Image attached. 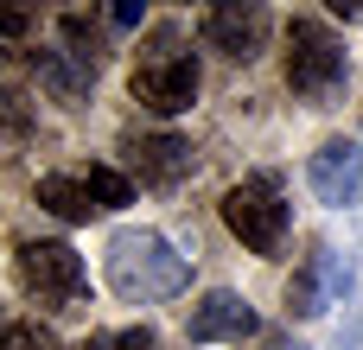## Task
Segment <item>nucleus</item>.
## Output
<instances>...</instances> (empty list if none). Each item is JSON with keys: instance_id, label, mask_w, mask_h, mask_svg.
I'll return each mask as SVG.
<instances>
[{"instance_id": "f257e3e1", "label": "nucleus", "mask_w": 363, "mask_h": 350, "mask_svg": "<svg viewBox=\"0 0 363 350\" xmlns=\"http://www.w3.org/2000/svg\"><path fill=\"white\" fill-rule=\"evenodd\" d=\"M185 281H191V268L160 230H121L108 242V287L121 300H140V306L147 300H179Z\"/></svg>"}, {"instance_id": "f03ea898", "label": "nucleus", "mask_w": 363, "mask_h": 350, "mask_svg": "<svg viewBox=\"0 0 363 350\" xmlns=\"http://www.w3.org/2000/svg\"><path fill=\"white\" fill-rule=\"evenodd\" d=\"M223 223H230V236H236L249 255L274 261V255L287 249V223H294V210H287L281 185H274L268 172H255V179H242V185L223 191Z\"/></svg>"}, {"instance_id": "7ed1b4c3", "label": "nucleus", "mask_w": 363, "mask_h": 350, "mask_svg": "<svg viewBox=\"0 0 363 350\" xmlns=\"http://www.w3.org/2000/svg\"><path fill=\"white\" fill-rule=\"evenodd\" d=\"M345 77H351L345 45H338L319 19H294V26H287V89L325 108V102L345 89Z\"/></svg>"}, {"instance_id": "20e7f679", "label": "nucleus", "mask_w": 363, "mask_h": 350, "mask_svg": "<svg viewBox=\"0 0 363 350\" xmlns=\"http://www.w3.org/2000/svg\"><path fill=\"white\" fill-rule=\"evenodd\" d=\"M128 89H134V102L153 108V115H185V108L198 102V57L179 51V32H160V45L134 64Z\"/></svg>"}, {"instance_id": "39448f33", "label": "nucleus", "mask_w": 363, "mask_h": 350, "mask_svg": "<svg viewBox=\"0 0 363 350\" xmlns=\"http://www.w3.org/2000/svg\"><path fill=\"white\" fill-rule=\"evenodd\" d=\"M13 281H19V293L26 300H38V306H51V312H64V306H77L83 300V255L70 249V242H19L13 249Z\"/></svg>"}, {"instance_id": "423d86ee", "label": "nucleus", "mask_w": 363, "mask_h": 350, "mask_svg": "<svg viewBox=\"0 0 363 350\" xmlns=\"http://www.w3.org/2000/svg\"><path fill=\"white\" fill-rule=\"evenodd\" d=\"M268 26L274 19H268L262 0H223V6L204 13V45L223 51V57H236V64H255L268 51Z\"/></svg>"}, {"instance_id": "0eeeda50", "label": "nucleus", "mask_w": 363, "mask_h": 350, "mask_svg": "<svg viewBox=\"0 0 363 350\" xmlns=\"http://www.w3.org/2000/svg\"><path fill=\"white\" fill-rule=\"evenodd\" d=\"M128 166H134V179H140V185L172 191V185H185V179H191L198 153H191V140H185V134H134V140H128Z\"/></svg>"}, {"instance_id": "6e6552de", "label": "nucleus", "mask_w": 363, "mask_h": 350, "mask_svg": "<svg viewBox=\"0 0 363 350\" xmlns=\"http://www.w3.org/2000/svg\"><path fill=\"white\" fill-rule=\"evenodd\" d=\"M306 179H313V191H319V204H332V210H345V204H357V185H363V147L357 140H325L319 153H313V166H306Z\"/></svg>"}, {"instance_id": "1a4fd4ad", "label": "nucleus", "mask_w": 363, "mask_h": 350, "mask_svg": "<svg viewBox=\"0 0 363 350\" xmlns=\"http://www.w3.org/2000/svg\"><path fill=\"white\" fill-rule=\"evenodd\" d=\"M249 332H255V312H249V300L230 293V287L204 293V300L191 306V319H185V338H191V344H242Z\"/></svg>"}, {"instance_id": "9d476101", "label": "nucleus", "mask_w": 363, "mask_h": 350, "mask_svg": "<svg viewBox=\"0 0 363 350\" xmlns=\"http://www.w3.org/2000/svg\"><path fill=\"white\" fill-rule=\"evenodd\" d=\"M338 287H345L338 255H332V249H313V255L294 268V281H287V312H294V319H319V312L338 300Z\"/></svg>"}, {"instance_id": "9b49d317", "label": "nucleus", "mask_w": 363, "mask_h": 350, "mask_svg": "<svg viewBox=\"0 0 363 350\" xmlns=\"http://www.w3.org/2000/svg\"><path fill=\"white\" fill-rule=\"evenodd\" d=\"M38 204H45L57 223H89V217H96V198H89V185H83V179H64V172L38 179Z\"/></svg>"}, {"instance_id": "f8f14e48", "label": "nucleus", "mask_w": 363, "mask_h": 350, "mask_svg": "<svg viewBox=\"0 0 363 350\" xmlns=\"http://www.w3.org/2000/svg\"><path fill=\"white\" fill-rule=\"evenodd\" d=\"M32 70H38V83H45L51 96H64V102H77V96L96 83L89 70H70V64H64V51H32Z\"/></svg>"}, {"instance_id": "ddd939ff", "label": "nucleus", "mask_w": 363, "mask_h": 350, "mask_svg": "<svg viewBox=\"0 0 363 350\" xmlns=\"http://www.w3.org/2000/svg\"><path fill=\"white\" fill-rule=\"evenodd\" d=\"M83 185H89L96 210H128V204H134V179H128V172H115V166H89V172H83Z\"/></svg>"}, {"instance_id": "4468645a", "label": "nucleus", "mask_w": 363, "mask_h": 350, "mask_svg": "<svg viewBox=\"0 0 363 350\" xmlns=\"http://www.w3.org/2000/svg\"><path fill=\"white\" fill-rule=\"evenodd\" d=\"M26 134H32V102L19 89H0V153L26 147Z\"/></svg>"}, {"instance_id": "2eb2a0df", "label": "nucleus", "mask_w": 363, "mask_h": 350, "mask_svg": "<svg viewBox=\"0 0 363 350\" xmlns=\"http://www.w3.org/2000/svg\"><path fill=\"white\" fill-rule=\"evenodd\" d=\"M0 350H64L38 319H13V325H0Z\"/></svg>"}, {"instance_id": "dca6fc26", "label": "nucleus", "mask_w": 363, "mask_h": 350, "mask_svg": "<svg viewBox=\"0 0 363 350\" xmlns=\"http://www.w3.org/2000/svg\"><path fill=\"white\" fill-rule=\"evenodd\" d=\"M83 350H160V338L147 325H128V332H96Z\"/></svg>"}, {"instance_id": "f3484780", "label": "nucleus", "mask_w": 363, "mask_h": 350, "mask_svg": "<svg viewBox=\"0 0 363 350\" xmlns=\"http://www.w3.org/2000/svg\"><path fill=\"white\" fill-rule=\"evenodd\" d=\"M26 32H32V13H19V6H0V51L26 45Z\"/></svg>"}]
</instances>
